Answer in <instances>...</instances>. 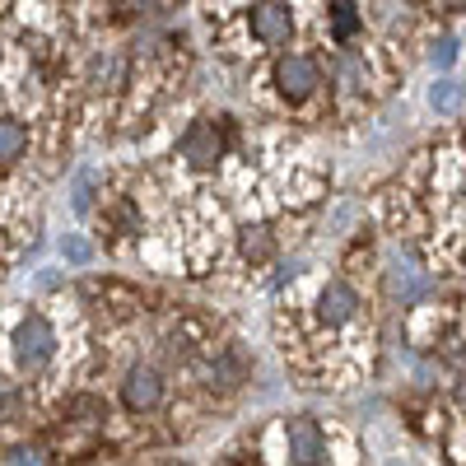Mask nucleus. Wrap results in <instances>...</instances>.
<instances>
[{
	"mask_svg": "<svg viewBox=\"0 0 466 466\" xmlns=\"http://www.w3.org/2000/svg\"><path fill=\"white\" fill-rule=\"evenodd\" d=\"M452 61H457V37H434V43H430V66L448 70Z\"/></svg>",
	"mask_w": 466,
	"mask_h": 466,
	"instance_id": "14",
	"label": "nucleus"
},
{
	"mask_svg": "<svg viewBox=\"0 0 466 466\" xmlns=\"http://www.w3.org/2000/svg\"><path fill=\"white\" fill-rule=\"evenodd\" d=\"M461 103H466V85H461V80H439V85L430 89V107H434V112H443V116H448V112H457Z\"/></svg>",
	"mask_w": 466,
	"mask_h": 466,
	"instance_id": "12",
	"label": "nucleus"
},
{
	"mask_svg": "<svg viewBox=\"0 0 466 466\" xmlns=\"http://www.w3.org/2000/svg\"><path fill=\"white\" fill-rule=\"evenodd\" d=\"M24 149H28V131L15 116H0V164H15Z\"/></svg>",
	"mask_w": 466,
	"mask_h": 466,
	"instance_id": "9",
	"label": "nucleus"
},
{
	"mask_svg": "<svg viewBox=\"0 0 466 466\" xmlns=\"http://www.w3.org/2000/svg\"><path fill=\"white\" fill-rule=\"evenodd\" d=\"M318 85H322V70H318V61L308 52H289V56L276 61V89H280V98L303 103Z\"/></svg>",
	"mask_w": 466,
	"mask_h": 466,
	"instance_id": "4",
	"label": "nucleus"
},
{
	"mask_svg": "<svg viewBox=\"0 0 466 466\" xmlns=\"http://www.w3.org/2000/svg\"><path fill=\"white\" fill-rule=\"evenodd\" d=\"M15 364L24 369V373H33V369H43L52 355H56V331H52V322L43 318V313H28L19 327H15Z\"/></svg>",
	"mask_w": 466,
	"mask_h": 466,
	"instance_id": "1",
	"label": "nucleus"
},
{
	"mask_svg": "<svg viewBox=\"0 0 466 466\" xmlns=\"http://www.w3.org/2000/svg\"><path fill=\"white\" fill-rule=\"evenodd\" d=\"M116 70H122V66H116V56H107V52L94 56V61H89V85H98V89L112 85V80H116Z\"/></svg>",
	"mask_w": 466,
	"mask_h": 466,
	"instance_id": "13",
	"label": "nucleus"
},
{
	"mask_svg": "<svg viewBox=\"0 0 466 466\" xmlns=\"http://www.w3.org/2000/svg\"><path fill=\"white\" fill-rule=\"evenodd\" d=\"M219 131L210 127V122H197L187 136H182V159L191 164V168H215V159H219Z\"/></svg>",
	"mask_w": 466,
	"mask_h": 466,
	"instance_id": "8",
	"label": "nucleus"
},
{
	"mask_svg": "<svg viewBox=\"0 0 466 466\" xmlns=\"http://www.w3.org/2000/svg\"><path fill=\"white\" fill-rule=\"evenodd\" d=\"M61 252H66V261H75V266H85V261H89V248H85L80 238H66Z\"/></svg>",
	"mask_w": 466,
	"mask_h": 466,
	"instance_id": "17",
	"label": "nucleus"
},
{
	"mask_svg": "<svg viewBox=\"0 0 466 466\" xmlns=\"http://www.w3.org/2000/svg\"><path fill=\"white\" fill-rule=\"evenodd\" d=\"M70 410L80 415V420H103V401H98V397H80Z\"/></svg>",
	"mask_w": 466,
	"mask_h": 466,
	"instance_id": "15",
	"label": "nucleus"
},
{
	"mask_svg": "<svg viewBox=\"0 0 466 466\" xmlns=\"http://www.w3.org/2000/svg\"><path fill=\"white\" fill-rule=\"evenodd\" d=\"M318 318H322L327 327L355 322V318H360V289L350 285V280H327L322 294H318Z\"/></svg>",
	"mask_w": 466,
	"mask_h": 466,
	"instance_id": "5",
	"label": "nucleus"
},
{
	"mask_svg": "<svg viewBox=\"0 0 466 466\" xmlns=\"http://www.w3.org/2000/svg\"><path fill=\"white\" fill-rule=\"evenodd\" d=\"M164 397H168V382H164V373L154 369V364H131V369H127V378H122V401H127V410L149 415V410L164 406Z\"/></svg>",
	"mask_w": 466,
	"mask_h": 466,
	"instance_id": "2",
	"label": "nucleus"
},
{
	"mask_svg": "<svg viewBox=\"0 0 466 466\" xmlns=\"http://www.w3.org/2000/svg\"><path fill=\"white\" fill-rule=\"evenodd\" d=\"M238 248H243V257H248L252 266H261V261H270V252H276V238H270V233L257 224V228H243Z\"/></svg>",
	"mask_w": 466,
	"mask_h": 466,
	"instance_id": "11",
	"label": "nucleus"
},
{
	"mask_svg": "<svg viewBox=\"0 0 466 466\" xmlns=\"http://www.w3.org/2000/svg\"><path fill=\"white\" fill-rule=\"evenodd\" d=\"M457 406H461V410H466V378H461V382H457Z\"/></svg>",
	"mask_w": 466,
	"mask_h": 466,
	"instance_id": "18",
	"label": "nucleus"
},
{
	"mask_svg": "<svg viewBox=\"0 0 466 466\" xmlns=\"http://www.w3.org/2000/svg\"><path fill=\"white\" fill-rule=\"evenodd\" d=\"M89 197H94V173H80V182H75V206L89 210Z\"/></svg>",
	"mask_w": 466,
	"mask_h": 466,
	"instance_id": "16",
	"label": "nucleus"
},
{
	"mask_svg": "<svg viewBox=\"0 0 466 466\" xmlns=\"http://www.w3.org/2000/svg\"><path fill=\"white\" fill-rule=\"evenodd\" d=\"M327 19H331V37L336 43H350L360 28H364V15H360V5H331L327 10Z\"/></svg>",
	"mask_w": 466,
	"mask_h": 466,
	"instance_id": "10",
	"label": "nucleus"
},
{
	"mask_svg": "<svg viewBox=\"0 0 466 466\" xmlns=\"http://www.w3.org/2000/svg\"><path fill=\"white\" fill-rule=\"evenodd\" d=\"M387 294H392L401 308H410V303H420L424 294H430V276H424L415 261L397 257L392 266H387Z\"/></svg>",
	"mask_w": 466,
	"mask_h": 466,
	"instance_id": "6",
	"label": "nucleus"
},
{
	"mask_svg": "<svg viewBox=\"0 0 466 466\" xmlns=\"http://www.w3.org/2000/svg\"><path fill=\"white\" fill-rule=\"evenodd\" d=\"M392 466H397V461H392Z\"/></svg>",
	"mask_w": 466,
	"mask_h": 466,
	"instance_id": "19",
	"label": "nucleus"
},
{
	"mask_svg": "<svg viewBox=\"0 0 466 466\" xmlns=\"http://www.w3.org/2000/svg\"><path fill=\"white\" fill-rule=\"evenodd\" d=\"M285 452L294 466H322L327 461V434L313 415H294L285 420Z\"/></svg>",
	"mask_w": 466,
	"mask_h": 466,
	"instance_id": "3",
	"label": "nucleus"
},
{
	"mask_svg": "<svg viewBox=\"0 0 466 466\" xmlns=\"http://www.w3.org/2000/svg\"><path fill=\"white\" fill-rule=\"evenodd\" d=\"M248 28H252L257 43L276 47V43H285V37L294 33V10H289V5H252Z\"/></svg>",
	"mask_w": 466,
	"mask_h": 466,
	"instance_id": "7",
	"label": "nucleus"
}]
</instances>
